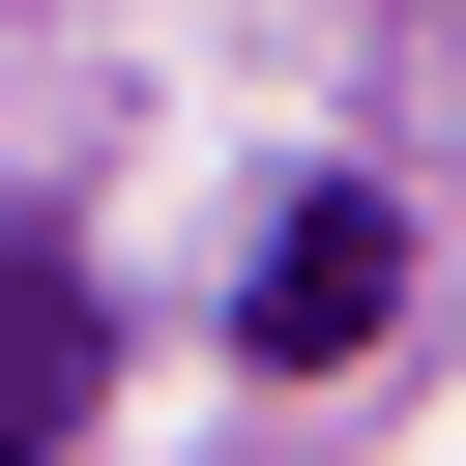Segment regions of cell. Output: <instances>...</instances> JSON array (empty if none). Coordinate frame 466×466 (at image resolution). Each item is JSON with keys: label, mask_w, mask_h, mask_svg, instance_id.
Returning a JSON list of instances; mask_svg holds the SVG:
<instances>
[{"label": "cell", "mask_w": 466, "mask_h": 466, "mask_svg": "<svg viewBox=\"0 0 466 466\" xmlns=\"http://www.w3.org/2000/svg\"><path fill=\"white\" fill-rule=\"evenodd\" d=\"M379 320H408V204H379V175H320V204L262 233V291H233V350H262V379H350Z\"/></svg>", "instance_id": "6da1fadb"}, {"label": "cell", "mask_w": 466, "mask_h": 466, "mask_svg": "<svg viewBox=\"0 0 466 466\" xmlns=\"http://www.w3.org/2000/svg\"><path fill=\"white\" fill-rule=\"evenodd\" d=\"M87 379H116L87 262H58V233H0V466H58V437H87Z\"/></svg>", "instance_id": "7a4b0ae2"}]
</instances>
